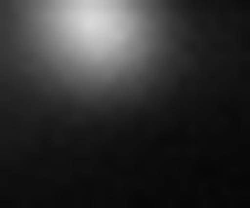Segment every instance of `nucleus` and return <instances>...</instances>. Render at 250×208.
<instances>
[{"mask_svg":"<svg viewBox=\"0 0 250 208\" xmlns=\"http://www.w3.org/2000/svg\"><path fill=\"white\" fill-rule=\"evenodd\" d=\"M21 42L73 94H125L167 63L177 21H167V0H21Z\"/></svg>","mask_w":250,"mask_h":208,"instance_id":"f257e3e1","label":"nucleus"}]
</instances>
